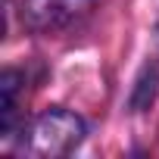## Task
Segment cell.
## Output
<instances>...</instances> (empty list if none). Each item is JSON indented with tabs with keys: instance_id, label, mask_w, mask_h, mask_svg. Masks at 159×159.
I'll use <instances>...</instances> for the list:
<instances>
[{
	"instance_id": "3957f363",
	"label": "cell",
	"mask_w": 159,
	"mask_h": 159,
	"mask_svg": "<svg viewBox=\"0 0 159 159\" xmlns=\"http://www.w3.org/2000/svg\"><path fill=\"white\" fill-rule=\"evenodd\" d=\"M16 94H19V75L3 72L0 75V131H10L13 116H16Z\"/></svg>"
},
{
	"instance_id": "6da1fadb",
	"label": "cell",
	"mask_w": 159,
	"mask_h": 159,
	"mask_svg": "<svg viewBox=\"0 0 159 159\" xmlns=\"http://www.w3.org/2000/svg\"><path fill=\"white\" fill-rule=\"evenodd\" d=\"M84 137V122L69 109H50L28 128V150L34 156H66Z\"/></svg>"
},
{
	"instance_id": "7a4b0ae2",
	"label": "cell",
	"mask_w": 159,
	"mask_h": 159,
	"mask_svg": "<svg viewBox=\"0 0 159 159\" xmlns=\"http://www.w3.org/2000/svg\"><path fill=\"white\" fill-rule=\"evenodd\" d=\"M94 0H25V16L34 28H62L81 19Z\"/></svg>"
}]
</instances>
